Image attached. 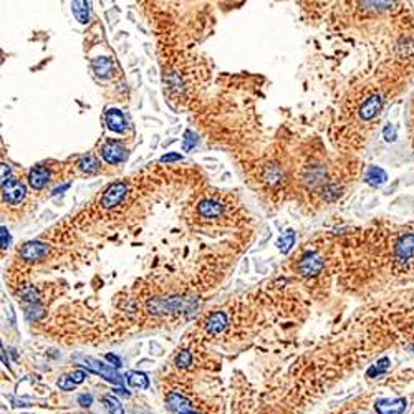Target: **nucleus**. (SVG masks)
<instances>
[{
    "instance_id": "nucleus-9",
    "label": "nucleus",
    "mask_w": 414,
    "mask_h": 414,
    "mask_svg": "<svg viewBox=\"0 0 414 414\" xmlns=\"http://www.w3.org/2000/svg\"><path fill=\"white\" fill-rule=\"evenodd\" d=\"M375 408L378 414H403L406 411V399H379Z\"/></svg>"
},
{
    "instance_id": "nucleus-19",
    "label": "nucleus",
    "mask_w": 414,
    "mask_h": 414,
    "mask_svg": "<svg viewBox=\"0 0 414 414\" xmlns=\"http://www.w3.org/2000/svg\"><path fill=\"white\" fill-rule=\"evenodd\" d=\"M103 404H105L106 411H108L110 414H124L123 404L119 403V399L115 398L113 395L105 396V398H103Z\"/></svg>"
},
{
    "instance_id": "nucleus-30",
    "label": "nucleus",
    "mask_w": 414,
    "mask_h": 414,
    "mask_svg": "<svg viewBox=\"0 0 414 414\" xmlns=\"http://www.w3.org/2000/svg\"><path fill=\"white\" fill-rule=\"evenodd\" d=\"M78 403H80V406H83V408H90L93 403V396L91 395H80Z\"/></svg>"
},
{
    "instance_id": "nucleus-13",
    "label": "nucleus",
    "mask_w": 414,
    "mask_h": 414,
    "mask_svg": "<svg viewBox=\"0 0 414 414\" xmlns=\"http://www.w3.org/2000/svg\"><path fill=\"white\" fill-rule=\"evenodd\" d=\"M50 181V171L45 168V166H37L29 172V184L33 189H43Z\"/></svg>"
},
{
    "instance_id": "nucleus-14",
    "label": "nucleus",
    "mask_w": 414,
    "mask_h": 414,
    "mask_svg": "<svg viewBox=\"0 0 414 414\" xmlns=\"http://www.w3.org/2000/svg\"><path fill=\"white\" fill-rule=\"evenodd\" d=\"M106 124H108V128L115 133L126 131V119L119 110H115V108L108 110V113H106Z\"/></svg>"
},
{
    "instance_id": "nucleus-20",
    "label": "nucleus",
    "mask_w": 414,
    "mask_h": 414,
    "mask_svg": "<svg viewBox=\"0 0 414 414\" xmlns=\"http://www.w3.org/2000/svg\"><path fill=\"white\" fill-rule=\"evenodd\" d=\"M78 168L82 169L83 172H96L99 169V161L95 158V156H85L80 159V163H78Z\"/></svg>"
},
{
    "instance_id": "nucleus-26",
    "label": "nucleus",
    "mask_w": 414,
    "mask_h": 414,
    "mask_svg": "<svg viewBox=\"0 0 414 414\" xmlns=\"http://www.w3.org/2000/svg\"><path fill=\"white\" fill-rule=\"evenodd\" d=\"M280 177H282V172H280V169H277V168H269L264 174V179L270 184H275Z\"/></svg>"
},
{
    "instance_id": "nucleus-25",
    "label": "nucleus",
    "mask_w": 414,
    "mask_h": 414,
    "mask_svg": "<svg viewBox=\"0 0 414 414\" xmlns=\"http://www.w3.org/2000/svg\"><path fill=\"white\" fill-rule=\"evenodd\" d=\"M191 363H192V355L188 350L181 351L176 356V365L179 366V368H188V366H191Z\"/></svg>"
},
{
    "instance_id": "nucleus-32",
    "label": "nucleus",
    "mask_w": 414,
    "mask_h": 414,
    "mask_svg": "<svg viewBox=\"0 0 414 414\" xmlns=\"http://www.w3.org/2000/svg\"><path fill=\"white\" fill-rule=\"evenodd\" d=\"M10 166L9 164H2V184H5L7 181H10Z\"/></svg>"
},
{
    "instance_id": "nucleus-10",
    "label": "nucleus",
    "mask_w": 414,
    "mask_h": 414,
    "mask_svg": "<svg viewBox=\"0 0 414 414\" xmlns=\"http://www.w3.org/2000/svg\"><path fill=\"white\" fill-rule=\"evenodd\" d=\"M205 331L211 333V335H219L222 333L227 326V315L224 312H212L205 320Z\"/></svg>"
},
{
    "instance_id": "nucleus-28",
    "label": "nucleus",
    "mask_w": 414,
    "mask_h": 414,
    "mask_svg": "<svg viewBox=\"0 0 414 414\" xmlns=\"http://www.w3.org/2000/svg\"><path fill=\"white\" fill-rule=\"evenodd\" d=\"M70 379L75 384H80V383H83L85 381V378H86V371L85 370H75L73 373H70Z\"/></svg>"
},
{
    "instance_id": "nucleus-2",
    "label": "nucleus",
    "mask_w": 414,
    "mask_h": 414,
    "mask_svg": "<svg viewBox=\"0 0 414 414\" xmlns=\"http://www.w3.org/2000/svg\"><path fill=\"white\" fill-rule=\"evenodd\" d=\"M82 359H83L86 368H88L90 371H93V373H96V375H101L106 381H110L113 384H118V386L123 384L121 375H119L116 370H113V366H108V365H105L101 361H98V359H95V358H90V356L82 358Z\"/></svg>"
},
{
    "instance_id": "nucleus-6",
    "label": "nucleus",
    "mask_w": 414,
    "mask_h": 414,
    "mask_svg": "<svg viewBox=\"0 0 414 414\" xmlns=\"http://www.w3.org/2000/svg\"><path fill=\"white\" fill-rule=\"evenodd\" d=\"M2 194L7 204H18L25 197V188L22 183H18L17 179L12 177L10 181L2 184Z\"/></svg>"
},
{
    "instance_id": "nucleus-8",
    "label": "nucleus",
    "mask_w": 414,
    "mask_h": 414,
    "mask_svg": "<svg viewBox=\"0 0 414 414\" xmlns=\"http://www.w3.org/2000/svg\"><path fill=\"white\" fill-rule=\"evenodd\" d=\"M46 253H48V245L43 242H38V240H33V242H27L22 247L20 257L23 260H29V262H33V260L43 258Z\"/></svg>"
},
{
    "instance_id": "nucleus-22",
    "label": "nucleus",
    "mask_w": 414,
    "mask_h": 414,
    "mask_svg": "<svg viewBox=\"0 0 414 414\" xmlns=\"http://www.w3.org/2000/svg\"><path fill=\"white\" fill-rule=\"evenodd\" d=\"M293 242H295V232L293 230H287L282 237H280L278 240V249L280 252H289L290 250V247L293 245Z\"/></svg>"
},
{
    "instance_id": "nucleus-11",
    "label": "nucleus",
    "mask_w": 414,
    "mask_h": 414,
    "mask_svg": "<svg viewBox=\"0 0 414 414\" xmlns=\"http://www.w3.org/2000/svg\"><path fill=\"white\" fill-rule=\"evenodd\" d=\"M126 156H128V152H126L121 148V146H118L115 143H108V144H105L103 148H101V158L108 164L121 163V161H124V159H126Z\"/></svg>"
},
{
    "instance_id": "nucleus-12",
    "label": "nucleus",
    "mask_w": 414,
    "mask_h": 414,
    "mask_svg": "<svg viewBox=\"0 0 414 414\" xmlns=\"http://www.w3.org/2000/svg\"><path fill=\"white\" fill-rule=\"evenodd\" d=\"M381 103H383V99H381V96H379V95L370 96L361 105V108H359V118L365 119V121H368V119H373L379 113V110H381Z\"/></svg>"
},
{
    "instance_id": "nucleus-1",
    "label": "nucleus",
    "mask_w": 414,
    "mask_h": 414,
    "mask_svg": "<svg viewBox=\"0 0 414 414\" xmlns=\"http://www.w3.org/2000/svg\"><path fill=\"white\" fill-rule=\"evenodd\" d=\"M192 306V300L171 297V298H156L148 303V312L152 315H164V313H177L188 312Z\"/></svg>"
},
{
    "instance_id": "nucleus-35",
    "label": "nucleus",
    "mask_w": 414,
    "mask_h": 414,
    "mask_svg": "<svg viewBox=\"0 0 414 414\" xmlns=\"http://www.w3.org/2000/svg\"><path fill=\"white\" fill-rule=\"evenodd\" d=\"M115 393H118V395H121V396H126V398L130 396V393H128V391H124L123 388H116V390H115Z\"/></svg>"
},
{
    "instance_id": "nucleus-29",
    "label": "nucleus",
    "mask_w": 414,
    "mask_h": 414,
    "mask_svg": "<svg viewBox=\"0 0 414 414\" xmlns=\"http://www.w3.org/2000/svg\"><path fill=\"white\" fill-rule=\"evenodd\" d=\"M197 141H196V136L192 135L191 131H188L186 133V141H184V144H183V148H184V151H189L192 146H194Z\"/></svg>"
},
{
    "instance_id": "nucleus-34",
    "label": "nucleus",
    "mask_w": 414,
    "mask_h": 414,
    "mask_svg": "<svg viewBox=\"0 0 414 414\" xmlns=\"http://www.w3.org/2000/svg\"><path fill=\"white\" fill-rule=\"evenodd\" d=\"M106 359H108L110 363H113L115 368H119V366H121V359H119L116 355H111V353H108V355H106Z\"/></svg>"
},
{
    "instance_id": "nucleus-3",
    "label": "nucleus",
    "mask_w": 414,
    "mask_h": 414,
    "mask_svg": "<svg viewBox=\"0 0 414 414\" xmlns=\"http://www.w3.org/2000/svg\"><path fill=\"white\" fill-rule=\"evenodd\" d=\"M411 258H414V232L403 234L396 240L395 245V260L396 264H408Z\"/></svg>"
},
{
    "instance_id": "nucleus-27",
    "label": "nucleus",
    "mask_w": 414,
    "mask_h": 414,
    "mask_svg": "<svg viewBox=\"0 0 414 414\" xmlns=\"http://www.w3.org/2000/svg\"><path fill=\"white\" fill-rule=\"evenodd\" d=\"M75 386L76 384L71 381L70 376H62L58 379V388L63 390V391H73V390H75Z\"/></svg>"
},
{
    "instance_id": "nucleus-23",
    "label": "nucleus",
    "mask_w": 414,
    "mask_h": 414,
    "mask_svg": "<svg viewBox=\"0 0 414 414\" xmlns=\"http://www.w3.org/2000/svg\"><path fill=\"white\" fill-rule=\"evenodd\" d=\"M20 295H22V298L23 300H27V302H38V298H40V295H38V290L35 289V287H32V285H27V287H23L22 290H20Z\"/></svg>"
},
{
    "instance_id": "nucleus-24",
    "label": "nucleus",
    "mask_w": 414,
    "mask_h": 414,
    "mask_svg": "<svg viewBox=\"0 0 414 414\" xmlns=\"http://www.w3.org/2000/svg\"><path fill=\"white\" fill-rule=\"evenodd\" d=\"M388 365H390V359L388 358H383V359H379V361L376 365H373L371 368L368 370V376H376V375H381L383 371H386V368H388Z\"/></svg>"
},
{
    "instance_id": "nucleus-33",
    "label": "nucleus",
    "mask_w": 414,
    "mask_h": 414,
    "mask_svg": "<svg viewBox=\"0 0 414 414\" xmlns=\"http://www.w3.org/2000/svg\"><path fill=\"white\" fill-rule=\"evenodd\" d=\"M10 244V236H9V230L2 227V249H7Z\"/></svg>"
},
{
    "instance_id": "nucleus-7",
    "label": "nucleus",
    "mask_w": 414,
    "mask_h": 414,
    "mask_svg": "<svg viewBox=\"0 0 414 414\" xmlns=\"http://www.w3.org/2000/svg\"><path fill=\"white\" fill-rule=\"evenodd\" d=\"M166 406L172 414H186L192 411L191 401L177 391H172L166 396Z\"/></svg>"
},
{
    "instance_id": "nucleus-18",
    "label": "nucleus",
    "mask_w": 414,
    "mask_h": 414,
    "mask_svg": "<svg viewBox=\"0 0 414 414\" xmlns=\"http://www.w3.org/2000/svg\"><path fill=\"white\" fill-rule=\"evenodd\" d=\"M126 381H128L131 388H136V390H146L149 386L148 376L139 371H130L128 375H126Z\"/></svg>"
},
{
    "instance_id": "nucleus-16",
    "label": "nucleus",
    "mask_w": 414,
    "mask_h": 414,
    "mask_svg": "<svg viewBox=\"0 0 414 414\" xmlns=\"http://www.w3.org/2000/svg\"><path fill=\"white\" fill-rule=\"evenodd\" d=\"M91 66L95 73L99 76V78H110L113 75V70H115V65L110 58L106 57H98L91 62Z\"/></svg>"
},
{
    "instance_id": "nucleus-5",
    "label": "nucleus",
    "mask_w": 414,
    "mask_h": 414,
    "mask_svg": "<svg viewBox=\"0 0 414 414\" xmlns=\"http://www.w3.org/2000/svg\"><path fill=\"white\" fill-rule=\"evenodd\" d=\"M323 269V258L315 252H306L298 262V272L303 277H315Z\"/></svg>"
},
{
    "instance_id": "nucleus-21",
    "label": "nucleus",
    "mask_w": 414,
    "mask_h": 414,
    "mask_svg": "<svg viewBox=\"0 0 414 414\" xmlns=\"http://www.w3.org/2000/svg\"><path fill=\"white\" fill-rule=\"evenodd\" d=\"M384 172L381 169H378V168H370L368 172H366V176H365V181L366 183H370L371 186H378V184H381L384 181Z\"/></svg>"
},
{
    "instance_id": "nucleus-15",
    "label": "nucleus",
    "mask_w": 414,
    "mask_h": 414,
    "mask_svg": "<svg viewBox=\"0 0 414 414\" xmlns=\"http://www.w3.org/2000/svg\"><path fill=\"white\" fill-rule=\"evenodd\" d=\"M197 211L202 217L214 219V217H219L220 214H222V205H220L217 201H214V199H205V201L199 202Z\"/></svg>"
},
{
    "instance_id": "nucleus-17",
    "label": "nucleus",
    "mask_w": 414,
    "mask_h": 414,
    "mask_svg": "<svg viewBox=\"0 0 414 414\" xmlns=\"http://www.w3.org/2000/svg\"><path fill=\"white\" fill-rule=\"evenodd\" d=\"M71 12L80 23H88L90 20V2H83V0H76L71 4Z\"/></svg>"
},
{
    "instance_id": "nucleus-31",
    "label": "nucleus",
    "mask_w": 414,
    "mask_h": 414,
    "mask_svg": "<svg viewBox=\"0 0 414 414\" xmlns=\"http://www.w3.org/2000/svg\"><path fill=\"white\" fill-rule=\"evenodd\" d=\"M183 156L179 154V152H171V154H164L163 158H161V161L163 163H171V161H179V159H181Z\"/></svg>"
},
{
    "instance_id": "nucleus-36",
    "label": "nucleus",
    "mask_w": 414,
    "mask_h": 414,
    "mask_svg": "<svg viewBox=\"0 0 414 414\" xmlns=\"http://www.w3.org/2000/svg\"><path fill=\"white\" fill-rule=\"evenodd\" d=\"M186 414H197V412H194V411H191V412H186Z\"/></svg>"
},
{
    "instance_id": "nucleus-4",
    "label": "nucleus",
    "mask_w": 414,
    "mask_h": 414,
    "mask_svg": "<svg viewBox=\"0 0 414 414\" xmlns=\"http://www.w3.org/2000/svg\"><path fill=\"white\" fill-rule=\"evenodd\" d=\"M126 194H128V186L124 183H115L105 191L99 204H101L103 209H113V207H116L118 204L123 202Z\"/></svg>"
}]
</instances>
